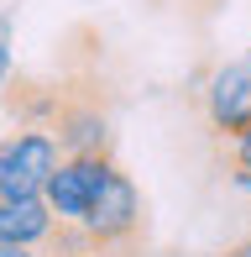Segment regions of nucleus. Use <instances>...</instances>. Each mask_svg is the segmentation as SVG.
Instances as JSON below:
<instances>
[{"mask_svg": "<svg viewBox=\"0 0 251 257\" xmlns=\"http://www.w3.org/2000/svg\"><path fill=\"white\" fill-rule=\"evenodd\" d=\"M42 132L52 137L58 158L74 153H116V115H110V89L100 84L94 68L52 79V110Z\"/></svg>", "mask_w": 251, "mask_h": 257, "instance_id": "f257e3e1", "label": "nucleus"}, {"mask_svg": "<svg viewBox=\"0 0 251 257\" xmlns=\"http://www.w3.org/2000/svg\"><path fill=\"white\" fill-rule=\"evenodd\" d=\"M84 252H116V247H142L146 241V215H142V194H136L131 173L120 163H110L100 179L94 200H89L84 220H78Z\"/></svg>", "mask_w": 251, "mask_h": 257, "instance_id": "f03ea898", "label": "nucleus"}, {"mask_svg": "<svg viewBox=\"0 0 251 257\" xmlns=\"http://www.w3.org/2000/svg\"><path fill=\"white\" fill-rule=\"evenodd\" d=\"M52 168H58V147L48 132L16 126L0 137V200H37Z\"/></svg>", "mask_w": 251, "mask_h": 257, "instance_id": "7ed1b4c3", "label": "nucleus"}, {"mask_svg": "<svg viewBox=\"0 0 251 257\" xmlns=\"http://www.w3.org/2000/svg\"><path fill=\"white\" fill-rule=\"evenodd\" d=\"M110 163H116V153H74V158H58V168L48 173V189H42V205L52 210V220L78 226Z\"/></svg>", "mask_w": 251, "mask_h": 257, "instance_id": "20e7f679", "label": "nucleus"}, {"mask_svg": "<svg viewBox=\"0 0 251 257\" xmlns=\"http://www.w3.org/2000/svg\"><path fill=\"white\" fill-rule=\"evenodd\" d=\"M204 115H210V132L220 142H236L251 132V63H225L210 74Z\"/></svg>", "mask_w": 251, "mask_h": 257, "instance_id": "39448f33", "label": "nucleus"}, {"mask_svg": "<svg viewBox=\"0 0 251 257\" xmlns=\"http://www.w3.org/2000/svg\"><path fill=\"white\" fill-rule=\"evenodd\" d=\"M52 231H58V220H52V210L37 200H0V241H10V247H48Z\"/></svg>", "mask_w": 251, "mask_h": 257, "instance_id": "423d86ee", "label": "nucleus"}, {"mask_svg": "<svg viewBox=\"0 0 251 257\" xmlns=\"http://www.w3.org/2000/svg\"><path fill=\"white\" fill-rule=\"evenodd\" d=\"M230 173H251V132L230 142Z\"/></svg>", "mask_w": 251, "mask_h": 257, "instance_id": "0eeeda50", "label": "nucleus"}, {"mask_svg": "<svg viewBox=\"0 0 251 257\" xmlns=\"http://www.w3.org/2000/svg\"><path fill=\"white\" fill-rule=\"evenodd\" d=\"M74 257H142V247H116V252H74Z\"/></svg>", "mask_w": 251, "mask_h": 257, "instance_id": "6e6552de", "label": "nucleus"}, {"mask_svg": "<svg viewBox=\"0 0 251 257\" xmlns=\"http://www.w3.org/2000/svg\"><path fill=\"white\" fill-rule=\"evenodd\" d=\"M0 257H42L37 247H10V241H0Z\"/></svg>", "mask_w": 251, "mask_h": 257, "instance_id": "1a4fd4ad", "label": "nucleus"}, {"mask_svg": "<svg viewBox=\"0 0 251 257\" xmlns=\"http://www.w3.org/2000/svg\"><path fill=\"white\" fill-rule=\"evenodd\" d=\"M10 79V53H6V42H0V84Z\"/></svg>", "mask_w": 251, "mask_h": 257, "instance_id": "9d476101", "label": "nucleus"}, {"mask_svg": "<svg viewBox=\"0 0 251 257\" xmlns=\"http://www.w3.org/2000/svg\"><path fill=\"white\" fill-rule=\"evenodd\" d=\"M225 257H251V236H246V241H236V247L225 252Z\"/></svg>", "mask_w": 251, "mask_h": 257, "instance_id": "9b49d317", "label": "nucleus"}]
</instances>
